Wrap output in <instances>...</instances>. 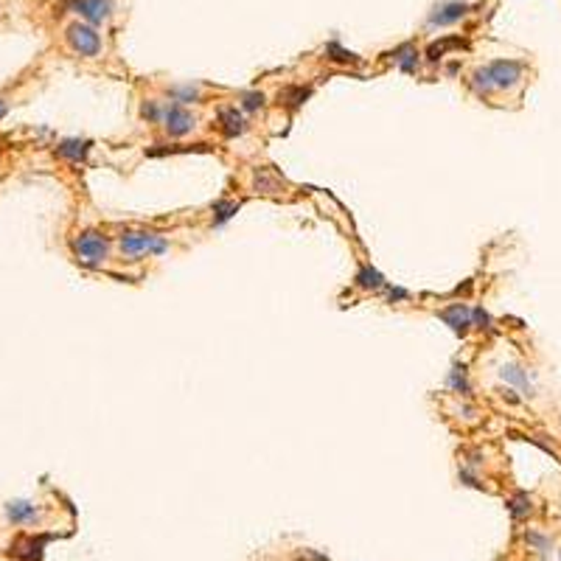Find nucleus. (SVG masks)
Listing matches in <instances>:
<instances>
[{"instance_id": "nucleus-1", "label": "nucleus", "mask_w": 561, "mask_h": 561, "mask_svg": "<svg viewBox=\"0 0 561 561\" xmlns=\"http://www.w3.org/2000/svg\"><path fill=\"white\" fill-rule=\"evenodd\" d=\"M522 62H514V59H497L491 65H485L480 71H475L472 76V87L478 93H494V90H508L514 87L516 81L522 79Z\"/></svg>"}, {"instance_id": "nucleus-2", "label": "nucleus", "mask_w": 561, "mask_h": 561, "mask_svg": "<svg viewBox=\"0 0 561 561\" xmlns=\"http://www.w3.org/2000/svg\"><path fill=\"white\" fill-rule=\"evenodd\" d=\"M74 250H76V255H79V261L84 267H98L110 255V241H107V236H101L98 231H81L79 236L74 239Z\"/></svg>"}, {"instance_id": "nucleus-3", "label": "nucleus", "mask_w": 561, "mask_h": 561, "mask_svg": "<svg viewBox=\"0 0 561 561\" xmlns=\"http://www.w3.org/2000/svg\"><path fill=\"white\" fill-rule=\"evenodd\" d=\"M118 247H121V253L127 255V258H141V255H146V253H152V255H158L163 253L166 247H168V241L158 236V233H124L121 241H118Z\"/></svg>"}, {"instance_id": "nucleus-4", "label": "nucleus", "mask_w": 561, "mask_h": 561, "mask_svg": "<svg viewBox=\"0 0 561 561\" xmlns=\"http://www.w3.org/2000/svg\"><path fill=\"white\" fill-rule=\"evenodd\" d=\"M68 45L81 54V57H98V51H101V37L96 34V28L93 25H87V23H74V25H68Z\"/></svg>"}, {"instance_id": "nucleus-5", "label": "nucleus", "mask_w": 561, "mask_h": 561, "mask_svg": "<svg viewBox=\"0 0 561 561\" xmlns=\"http://www.w3.org/2000/svg\"><path fill=\"white\" fill-rule=\"evenodd\" d=\"M161 124L166 127V132L171 138H183V135H188L194 129V115L183 104H168V107H163Z\"/></svg>"}, {"instance_id": "nucleus-6", "label": "nucleus", "mask_w": 561, "mask_h": 561, "mask_svg": "<svg viewBox=\"0 0 561 561\" xmlns=\"http://www.w3.org/2000/svg\"><path fill=\"white\" fill-rule=\"evenodd\" d=\"M438 318L446 323V325H452L455 334H466L469 325H472V309H469L466 303H452V306L441 309Z\"/></svg>"}, {"instance_id": "nucleus-7", "label": "nucleus", "mask_w": 561, "mask_h": 561, "mask_svg": "<svg viewBox=\"0 0 561 561\" xmlns=\"http://www.w3.org/2000/svg\"><path fill=\"white\" fill-rule=\"evenodd\" d=\"M219 132L225 138H239L247 132V118L239 112V107H222L219 110Z\"/></svg>"}, {"instance_id": "nucleus-8", "label": "nucleus", "mask_w": 561, "mask_h": 561, "mask_svg": "<svg viewBox=\"0 0 561 561\" xmlns=\"http://www.w3.org/2000/svg\"><path fill=\"white\" fill-rule=\"evenodd\" d=\"M469 14V3H444L429 14V25H452Z\"/></svg>"}, {"instance_id": "nucleus-9", "label": "nucleus", "mask_w": 561, "mask_h": 561, "mask_svg": "<svg viewBox=\"0 0 561 561\" xmlns=\"http://www.w3.org/2000/svg\"><path fill=\"white\" fill-rule=\"evenodd\" d=\"M45 542H48V536H40V539H37V536H23V539H17V542L11 545V553L20 561H40L42 559Z\"/></svg>"}, {"instance_id": "nucleus-10", "label": "nucleus", "mask_w": 561, "mask_h": 561, "mask_svg": "<svg viewBox=\"0 0 561 561\" xmlns=\"http://www.w3.org/2000/svg\"><path fill=\"white\" fill-rule=\"evenodd\" d=\"M74 8L90 23H101L110 17V0H74Z\"/></svg>"}, {"instance_id": "nucleus-11", "label": "nucleus", "mask_w": 561, "mask_h": 561, "mask_svg": "<svg viewBox=\"0 0 561 561\" xmlns=\"http://www.w3.org/2000/svg\"><path fill=\"white\" fill-rule=\"evenodd\" d=\"M90 141H81V138H68V141H59V146H57V155L59 158H65V161H74V163H81L87 161V155H90Z\"/></svg>"}, {"instance_id": "nucleus-12", "label": "nucleus", "mask_w": 561, "mask_h": 561, "mask_svg": "<svg viewBox=\"0 0 561 561\" xmlns=\"http://www.w3.org/2000/svg\"><path fill=\"white\" fill-rule=\"evenodd\" d=\"M6 516H8L14 525H28V522H37L40 511H37V505H31V502H25V499H14V502L6 505Z\"/></svg>"}, {"instance_id": "nucleus-13", "label": "nucleus", "mask_w": 561, "mask_h": 561, "mask_svg": "<svg viewBox=\"0 0 561 561\" xmlns=\"http://www.w3.org/2000/svg\"><path fill=\"white\" fill-rule=\"evenodd\" d=\"M253 188L264 194H278L284 188V180L272 168H253Z\"/></svg>"}, {"instance_id": "nucleus-14", "label": "nucleus", "mask_w": 561, "mask_h": 561, "mask_svg": "<svg viewBox=\"0 0 561 561\" xmlns=\"http://www.w3.org/2000/svg\"><path fill=\"white\" fill-rule=\"evenodd\" d=\"M309 96H312V90H309V87H303V84H287V87L278 93L281 104H284L287 110H292V112H295V110H298Z\"/></svg>"}, {"instance_id": "nucleus-15", "label": "nucleus", "mask_w": 561, "mask_h": 561, "mask_svg": "<svg viewBox=\"0 0 561 561\" xmlns=\"http://www.w3.org/2000/svg\"><path fill=\"white\" fill-rule=\"evenodd\" d=\"M458 48H466V40H461V37H444V40H435V42L427 48V59H429V62H438L441 57H446L449 51H458Z\"/></svg>"}, {"instance_id": "nucleus-16", "label": "nucleus", "mask_w": 561, "mask_h": 561, "mask_svg": "<svg viewBox=\"0 0 561 561\" xmlns=\"http://www.w3.org/2000/svg\"><path fill=\"white\" fill-rule=\"evenodd\" d=\"M354 284L359 289H382L385 287V275L379 270H374L371 264H362L359 272H357V278H354Z\"/></svg>"}, {"instance_id": "nucleus-17", "label": "nucleus", "mask_w": 561, "mask_h": 561, "mask_svg": "<svg viewBox=\"0 0 561 561\" xmlns=\"http://www.w3.org/2000/svg\"><path fill=\"white\" fill-rule=\"evenodd\" d=\"M499 376L505 379V382H511L514 388H519V391H531V379H528V374L519 368V365H505L502 371H499Z\"/></svg>"}, {"instance_id": "nucleus-18", "label": "nucleus", "mask_w": 561, "mask_h": 561, "mask_svg": "<svg viewBox=\"0 0 561 561\" xmlns=\"http://www.w3.org/2000/svg\"><path fill=\"white\" fill-rule=\"evenodd\" d=\"M391 57L399 62L401 71H412V68H415V62H418V51H415V45H410V42H404L401 48H396Z\"/></svg>"}, {"instance_id": "nucleus-19", "label": "nucleus", "mask_w": 561, "mask_h": 561, "mask_svg": "<svg viewBox=\"0 0 561 561\" xmlns=\"http://www.w3.org/2000/svg\"><path fill=\"white\" fill-rule=\"evenodd\" d=\"M325 54H328V59H331V62H337V65H357V62H359V57H357V54H351V51L340 48L337 42H328V45H325Z\"/></svg>"}, {"instance_id": "nucleus-20", "label": "nucleus", "mask_w": 561, "mask_h": 561, "mask_svg": "<svg viewBox=\"0 0 561 561\" xmlns=\"http://www.w3.org/2000/svg\"><path fill=\"white\" fill-rule=\"evenodd\" d=\"M239 202H233V199H222V202H216L214 205V225H225L233 214H239Z\"/></svg>"}, {"instance_id": "nucleus-21", "label": "nucleus", "mask_w": 561, "mask_h": 561, "mask_svg": "<svg viewBox=\"0 0 561 561\" xmlns=\"http://www.w3.org/2000/svg\"><path fill=\"white\" fill-rule=\"evenodd\" d=\"M168 96L174 98V104H194V101H199V90L197 87H171L168 90Z\"/></svg>"}, {"instance_id": "nucleus-22", "label": "nucleus", "mask_w": 561, "mask_h": 561, "mask_svg": "<svg viewBox=\"0 0 561 561\" xmlns=\"http://www.w3.org/2000/svg\"><path fill=\"white\" fill-rule=\"evenodd\" d=\"M239 98H241V107H244L247 112L261 110V107H264V101H267V98H264V93H258V90H244Z\"/></svg>"}, {"instance_id": "nucleus-23", "label": "nucleus", "mask_w": 561, "mask_h": 561, "mask_svg": "<svg viewBox=\"0 0 561 561\" xmlns=\"http://www.w3.org/2000/svg\"><path fill=\"white\" fill-rule=\"evenodd\" d=\"M508 505H511V514H514L516 519L528 516V514H531V508H533V505H531V497H528V494H516V497H514V499H511Z\"/></svg>"}, {"instance_id": "nucleus-24", "label": "nucleus", "mask_w": 561, "mask_h": 561, "mask_svg": "<svg viewBox=\"0 0 561 561\" xmlns=\"http://www.w3.org/2000/svg\"><path fill=\"white\" fill-rule=\"evenodd\" d=\"M449 385L455 388V391H461L463 396H469V382H466V368H452V374H449Z\"/></svg>"}, {"instance_id": "nucleus-25", "label": "nucleus", "mask_w": 561, "mask_h": 561, "mask_svg": "<svg viewBox=\"0 0 561 561\" xmlns=\"http://www.w3.org/2000/svg\"><path fill=\"white\" fill-rule=\"evenodd\" d=\"M141 118L144 121H149V124H158L163 118V110L155 104V101H144V107H141Z\"/></svg>"}, {"instance_id": "nucleus-26", "label": "nucleus", "mask_w": 561, "mask_h": 561, "mask_svg": "<svg viewBox=\"0 0 561 561\" xmlns=\"http://www.w3.org/2000/svg\"><path fill=\"white\" fill-rule=\"evenodd\" d=\"M475 323H478V328H488V325H491V318H488L482 309H475V312H472V325H475Z\"/></svg>"}, {"instance_id": "nucleus-27", "label": "nucleus", "mask_w": 561, "mask_h": 561, "mask_svg": "<svg viewBox=\"0 0 561 561\" xmlns=\"http://www.w3.org/2000/svg\"><path fill=\"white\" fill-rule=\"evenodd\" d=\"M388 295H391V301H407V292L404 289H388Z\"/></svg>"}, {"instance_id": "nucleus-28", "label": "nucleus", "mask_w": 561, "mask_h": 561, "mask_svg": "<svg viewBox=\"0 0 561 561\" xmlns=\"http://www.w3.org/2000/svg\"><path fill=\"white\" fill-rule=\"evenodd\" d=\"M6 110H8V107H6V101H3V98H0V118H3V115H6Z\"/></svg>"}]
</instances>
